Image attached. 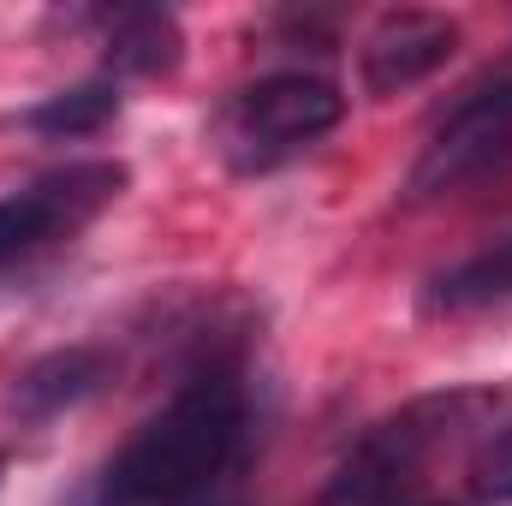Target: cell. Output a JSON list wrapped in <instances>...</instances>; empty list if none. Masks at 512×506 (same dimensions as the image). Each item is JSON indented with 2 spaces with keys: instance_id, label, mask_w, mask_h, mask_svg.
<instances>
[{
  "instance_id": "cell-9",
  "label": "cell",
  "mask_w": 512,
  "mask_h": 506,
  "mask_svg": "<svg viewBox=\"0 0 512 506\" xmlns=\"http://www.w3.org/2000/svg\"><path fill=\"white\" fill-rule=\"evenodd\" d=\"M495 304H512V233L495 239L489 251L453 262L423 292L429 316H477V310H495Z\"/></svg>"
},
{
  "instance_id": "cell-4",
  "label": "cell",
  "mask_w": 512,
  "mask_h": 506,
  "mask_svg": "<svg viewBox=\"0 0 512 506\" xmlns=\"http://www.w3.org/2000/svg\"><path fill=\"white\" fill-rule=\"evenodd\" d=\"M126 179L131 173L120 161H66V167L30 179L24 191L0 197V274L30 268L36 256L72 245L102 209L120 203Z\"/></svg>"
},
{
  "instance_id": "cell-1",
  "label": "cell",
  "mask_w": 512,
  "mask_h": 506,
  "mask_svg": "<svg viewBox=\"0 0 512 506\" xmlns=\"http://www.w3.org/2000/svg\"><path fill=\"white\" fill-rule=\"evenodd\" d=\"M251 423L256 411L239 364L197 370L114 447L78 506H203L245 459Z\"/></svg>"
},
{
  "instance_id": "cell-5",
  "label": "cell",
  "mask_w": 512,
  "mask_h": 506,
  "mask_svg": "<svg viewBox=\"0 0 512 506\" xmlns=\"http://www.w3.org/2000/svg\"><path fill=\"white\" fill-rule=\"evenodd\" d=\"M501 167H512V78L465 96L441 126L429 131L423 155L411 161L405 197L411 203H435V197L483 185Z\"/></svg>"
},
{
  "instance_id": "cell-6",
  "label": "cell",
  "mask_w": 512,
  "mask_h": 506,
  "mask_svg": "<svg viewBox=\"0 0 512 506\" xmlns=\"http://www.w3.org/2000/svg\"><path fill=\"white\" fill-rule=\"evenodd\" d=\"M453 54H459V24L447 12L399 6L370 24V36L358 48V78L376 102H387V96H405L423 78H435Z\"/></svg>"
},
{
  "instance_id": "cell-2",
  "label": "cell",
  "mask_w": 512,
  "mask_h": 506,
  "mask_svg": "<svg viewBox=\"0 0 512 506\" xmlns=\"http://www.w3.org/2000/svg\"><path fill=\"white\" fill-rule=\"evenodd\" d=\"M477 405H483L477 393H429L370 423L358 447L340 459V471L328 477L322 506H399L423 483V471L471 429Z\"/></svg>"
},
{
  "instance_id": "cell-11",
  "label": "cell",
  "mask_w": 512,
  "mask_h": 506,
  "mask_svg": "<svg viewBox=\"0 0 512 506\" xmlns=\"http://www.w3.org/2000/svg\"><path fill=\"white\" fill-rule=\"evenodd\" d=\"M477 495L495 506H512V423L483 447V459H477Z\"/></svg>"
},
{
  "instance_id": "cell-7",
  "label": "cell",
  "mask_w": 512,
  "mask_h": 506,
  "mask_svg": "<svg viewBox=\"0 0 512 506\" xmlns=\"http://www.w3.org/2000/svg\"><path fill=\"white\" fill-rule=\"evenodd\" d=\"M114 376V358L102 346H66V352H48L36 358L24 376L12 381V417L18 423H54L66 411H78L84 399H96Z\"/></svg>"
},
{
  "instance_id": "cell-3",
  "label": "cell",
  "mask_w": 512,
  "mask_h": 506,
  "mask_svg": "<svg viewBox=\"0 0 512 506\" xmlns=\"http://www.w3.org/2000/svg\"><path fill=\"white\" fill-rule=\"evenodd\" d=\"M340 120H346L340 84H328L322 72H268L215 108L209 137L233 173H274L280 161L328 137Z\"/></svg>"
},
{
  "instance_id": "cell-8",
  "label": "cell",
  "mask_w": 512,
  "mask_h": 506,
  "mask_svg": "<svg viewBox=\"0 0 512 506\" xmlns=\"http://www.w3.org/2000/svg\"><path fill=\"white\" fill-rule=\"evenodd\" d=\"M102 54H108V72H131V78H155V72H173L179 54H185V36H179V18L161 12V6H126V12H102Z\"/></svg>"
},
{
  "instance_id": "cell-10",
  "label": "cell",
  "mask_w": 512,
  "mask_h": 506,
  "mask_svg": "<svg viewBox=\"0 0 512 506\" xmlns=\"http://www.w3.org/2000/svg\"><path fill=\"white\" fill-rule=\"evenodd\" d=\"M114 114H120V90L108 78H90V84H72V90L42 96L36 108L18 114V126L36 131V137H96Z\"/></svg>"
}]
</instances>
